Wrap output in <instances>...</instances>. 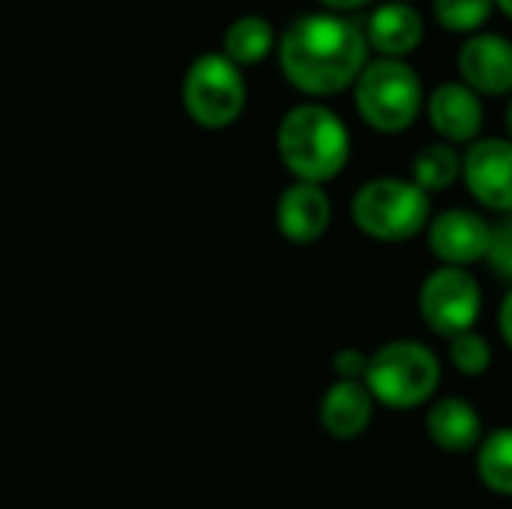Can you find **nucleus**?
I'll return each instance as SVG.
<instances>
[{"instance_id":"27","label":"nucleus","mask_w":512,"mask_h":509,"mask_svg":"<svg viewBox=\"0 0 512 509\" xmlns=\"http://www.w3.org/2000/svg\"><path fill=\"white\" fill-rule=\"evenodd\" d=\"M402 3H411V0H402Z\"/></svg>"},{"instance_id":"12","label":"nucleus","mask_w":512,"mask_h":509,"mask_svg":"<svg viewBox=\"0 0 512 509\" xmlns=\"http://www.w3.org/2000/svg\"><path fill=\"white\" fill-rule=\"evenodd\" d=\"M426 114H429L432 129L447 144H474L486 120L480 96L462 81L438 84L426 102Z\"/></svg>"},{"instance_id":"18","label":"nucleus","mask_w":512,"mask_h":509,"mask_svg":"<svg viewBox=\"0 0 512 509\" xmlns=\"http://www.w3.org/2000/svg\"><path fill=\"white\" fill-rule=\"evenodd\" d=\"M459 177H462V156H459L456 147L447 144V141L426 144V147L414 156L411 180H414L426 195L450 189Z\"/></svg>"},{"instance_id":"17","label":"nucleus","mask_w":512,"mask_h":509,"mask_svg":"<svg viewBox=\"0 0 512 509\" xmlns=\"http://www.w3.org/2000/svg\"><path fill=\"white\" fill-rule=\"evenodd\" d=\"M273 39V24L264 15H240L225 30V57L237 66H252L270 54Z\"/></svg>"},{"instance_id":"24","label":"nucleus","mask_w":512,"mask_h":509,"mask_svg":"<svg viewBox=\"0 0 512 509\" xmlns=\"http://www.w3.org/2000/svg\"><path fill=\"white\" fill-rule=\"evenodd\" d=\"M327 9H360V6H366V3H372V0H321Z\"/></svg>"},{"instance_id":"1","label":"nucleus","mask_w":512,"mask_h":509,"mask_svg":"<svg viewBox=\"0 0 512 509\" xmlns=\"http://www.w3.org/2000/svg\"><path fill=\"white\" fill-rule=\"evenodd\" d=\"M285 78L309 96H333L351 87L369 63L366 33L333 12L294 18L279 39Z\"/></svg>"},{"instance_id":"13","label":"nucleus","mask_w":512,"mask_h":509,"mask_svg":"<svg viewBox=\"0 0 512 509\" xmlns=\"http://www.w3.org/2000/svg\"><path fill=\"white\" fill-rule=\"evenodd\" d=\"M318 417H321V426L330 438L354 441L372 426L375 399L363 381H336L321 396Z\"/></svg>"},{"instance_id":"15","label":"nucleus","mask_w":512,"mask_h":509,"mask_svg":"<svg viewBox=\"0 0 512 509\" xmlns=\"http://www.w3.org/2000/svg\"><path fill=\"white\" fill-rule=\"evenodd\" d=\"M426 432L432 444L444 453H471L486 438L480 411L459 396L438 399L426 411Z\"/></svg>"},{"instance_id":"14","label":"nucleus","mask_w":512,"mask_h":509,"mask_svg":"<svg viewBox=\"0 0 512 509\" xmlns=\"http://www.w3.org/2000/svg\"><path fill=\"white\" fill-rule=\"evenodd\" d=\"M426 24L423 15L402 0H390L381 3L366 24V42L381 54V57H393L402 60L405 54L417 51L423 42Z\"/></svg>"},{"instance_id":"23","label":"nucleus","mask_w":512,"mask_h":509,"mask_svg":"<svg viewBox=\"0 0 512 509\" xmlns=\"http://www.w3.org/2000/svg\"><path fill=\"white\" fill-rule=\"evenodd\" d=\"M498 330H501V339L507 342V348L512 351V288L504 294V300H501V309H498Z\"/></svg>"},{"instance_id":"19","label":"nucleus","mask_w":512,"mask_h":509,"mask_svg":"<svg viewBox=\"0 0 512 509\" xmlns=\"http://www.w3.org/2000/svg\"><path fill=\"white\" fill-rule=\"evenodd\" d=\"M447 354H450L453 369H456L459 375H465V378H480V375H486V372L492 369V360H495L489 339H486L483 333H477V330H468V333L453 336Z\"/></svg>"},{"instance_id":"5","label":"nucleus","mask_w":512,"mask_h":509,"mask_svg":"<svg viewBox=\"0 0 512 509\" xmlns=\"http://www.w3.org/2000/svg\"><path fill=\"white\" fill-rule=\"evenodd\" d=\"M354 102L366 126L384 135L411 129L423 111V81L405 60L378 57L354 81Z\"/></svg>"},{"instance_id":"3","label":"nucleus","mask_w":512,"mask_h":509,"mask_svg":"<svg viewBox=\"0 0 512 509\" xmlns=\"http://www.w3.org/2000/svg\"><path fill=\"white\" fill-rule=\"evenodd\" d=\"M363 384L375 405L414 411L435 396L441 384V360L429 345L417 339H393L369 354Z\"/></svg>"},{"instance_id":"22","label":"nucleus","mask_w":512,"mask_h":509,"mask_svg":"<svg viewBox=\"0 0 512 509\" xmlns=\"http://www.w3.org/2000/svg\"><path fill=\"white\" fill-rule=\"evenodd\" d=\"M366 369H369V354H363L360 348H342L333 357L336 381H363Z\"/></svg>"},{"instance_id":"7","label":"nucleus","mask_w":512,"mask_h":509,"mask_svg":"<svg viewBox=\"0 0 512 509\" xmlns=\"http://www.w3.org/2000/svg\"><path fill=\"white\" fill-rule=\"evenodd\" d=\"M420 318L423 324L444 339L474 330L483 312V291L471 270L465 267H438L420 285Z\"/></svg>"},{"instance_id":"16","label":"nucleus","mask_w":512,"mask_h":509,"mask_svg":"<svg viewBox=\"0 0 512 509\" xmlns=\"http://www.w3.org/2000/svg\"><path fill=\"white\" fill-rule=\"evenodd\" d=\"M477 477L489 492L512 498V426H501L480 441Z\"/></svg>"},{"instance_id":"4","label":"nucleus","mask_w":512,"mask_h":509,"mask_svg":"<svg viewBox=\"0 0 512 509\" xmlns=\"http://www.w3.org/2000/svg\"><path fill=\"white\" fill-rule=\"evenodd\" d=\"M351 219L369 240L408 243L426 231L432 198L411 177H375L354 192Z\"/></svg>"},{"instance_id":"26","label":"nucleus","mask_w":512,"mask_h":509,"mask_svg":"<svg viewBox=\"0 0 512 509\" xmlns=\"http://www.w3.org/2000/svg\"><path fill=\"white\" fill-rule=\"evenodd\" d=\"M504 123H507V138L512 141V102L507 105V117H504Z\"/></svg>"},{"instance_id":"25","label":"nucleus","mask_w":512,"mask_h":509,"mask_svg":"<svg viewBox=\"0 0 512 509\" xmlns=\"http://www.w3.org/2000/svg\"><path fill=\"white\" fill-rule=\"evenodd\" d=\"M495 6H498L507 18H512V0H495Z\"/></svg>"},{"instance_id":"20","label":"nucleus","mask_w":512,"mask_h":509,"mask_svg":"<svg viewBox=\"0 0 512 509\" xmlns=\"http://www.w3.org/2000/svg\"><path fill=\"white\" fill-rule=\"evenodd\" d=\"M495 0H432L435 21L453 33H471L492 15Z\"/></svg>"},{"instance_id":"2","label":"nucleus","mask_w":512,"mask_h":509,"mask_svg":"<svg viewBox=\"0 0 512 509\" xmlns=\"http://www.w3.org/2000/svg\"><path fill=\"white\" fill-rule=\"evenodd\" d=\"M276 150L285 168L303 183H327L342 174L351 159V132L327 105H294L276 132Z\"/></svg>"},{"instance_id":"8","label":"nucleus","mask_w":512,"mask_h":509,"mask_svg":"<svg viewBox=\"0 0 512 509\" xmlns=\"http://www.w3.org/2000/svg\"><path fill=\"white\" fill-rule=\"evenodd\" d=\"M462 180L486 210L512 213V141L477 138L462 156Z\"/></svg>"},{"instance_id":"21","label":"nucleus","mask_w":512,"mask_h":509,"mask_svg":"<svg viewBox=\"0 0 512 509\" xmlns=\"http://www.w3.org/2000/svg\"><path fill=\"white\" fill-rule=\"evenodd\" d=\"M489 267L510 279L512 282V213L501 216L495 225H492V243H489V255H486Z\"/></svg>"},{"instance_id":"6","label":"nucleus","mask_w":512,"mask_h":509,"mask_svg":"<svg viewBox=\"0 0 512 509\" xmlns=\"http://www.w3.org/2000/svg\"><path fill=\"white\" fill-rule=\"evenodd\" d=\"M183 105L189 117L207 129L234 123L246 105V81L240 66L216 51L195 57L183 81Z\"/></svg>"},{"instance_id":"9","label":"nucleus","mask_w":512,"mask_h":509,"mask_svg":"<svg viewBox=\"0 0 512 509\" xmlns=\"http://www.w3.org/2000/svg\"><path fill=\"white\" fill-rule=\"evenodd\" d=\"M429 249L441 267H471L486 261L492 243V222L468 207H453L429 219L426 225Z\"/></svg>"},{"instance_id":"10","label":"nucleus","mask_w":512,"mask_h":509,"mask_svg":"<svg viewBox=\"0 0 512 509\" xmlns=\"http://www.w3.org/2000/svg\"><path fill=\"white\" fill-rule=\"evenodd\" d=\"M459 75L477 96L512 93V42L501 33L468 36L459 48Z\"/></svg>"},{"instance_id":"11","label":"nucleus","mask_w":512,"mask_h":509,"mask_svg":"<svg viewBox=\"0 0 512 509\" xmlns=\"http://www.w3.org/2000/svg\"><path fill=\"white\" fill-rule=\"evenodd\" d=\"M333 222V204L324 186L318 183H291L276 204V225L285 240L297 246H309L327 234Z\"/></svg>"}]
</instances>
